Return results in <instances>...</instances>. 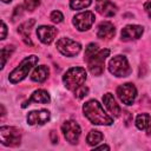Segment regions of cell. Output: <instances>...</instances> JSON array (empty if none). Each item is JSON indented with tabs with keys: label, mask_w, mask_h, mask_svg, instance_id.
Listing matches in <instances>:
<instances>
[{
	"label": "cell",
	"mask_w": 151,
	"mask_h": 151,
	"mask_svg": "<svg viewBox=\"0 0 151 151\" xmlns=\"http://www.w3.org/2000/svg\"><path fill=\"white\" fill-rule=\"evenodd\" d=\"M83 111L85 117L94 125H111L113 123L112 118L105 113L101 105L94 99L86 101L83 106Z\"/></svg>",
	"instance_id": "cell-1"
},
{
	"label": "cell",
	"mask_w": 151,
	"mask_h": 151,
	"mask_svg": "<svg viewBox=\"0 0 151 151\" xmlns=\"http://www.w3.org/2000/svg\"><path fill=\"white\" fill-rule=\"evenodd\" d=\"M63 80L65 86L74 92L79 87L84 86L86 80V71L83 67H71L63 77Z\"/></svg>",
	"instance_id": "cell-2"
},
{
	"label": "cell",
	"mask_w": 151,
	"mask_h": 151,
	"mask_svg": "<svg viewBox=\"0 0 151 151\" xmlns=\"http://www.w3.org/2000/svg\"><path fill=\"white\" fill-rule=\"evenodd\" d=\"M38 63V57L37 55H29L26 57L18 67H15L8 76V79L12 84H17L19 81H21L27 74L28 72L33 68V66H35V64Z\"/></svg>",
	"instance_id": "cell-3"
},
{
	"label": "cell",
	"mask_w": 151,
	"mask_h": 151,
	"mask_svg": "<svg viewBox=\"0 0 151 151\" xmlns=\"http://www.w3.org/2000/svg\"><path fill=\"white\" fill-rule=\"evenodd\" d=\"M109 54H110V51L107 48H105V50H99L93 55L85 59L87 61L88 70L93 76H100L104 72L105 59H106V57H109Z\"/></svg>",
	"instance_id": "cell-4"
},
{
	"label": "cell",
	"mask_w": 151,
	"mask_h": 151,
	"mask_svg": "<svg viewBox=\"0 0 151 151\" xmlns=\"http://www.w3.org/2000/svg\"><path fill=\"white\" fill-rule=\"evenodd\" d=\"M110 72L116 77H127L131 73V67L124 55H116L109 63Z\"/></svg>",
	"instance_id": "cell-5"
},
{
	"label": "cell",
	"mask_w": 151,
	"mask_h": 151,
	"mask_svg": "<svg viewBox=\"0 0 151 151\" xmlns=\"http://www.w3.org/2000/svg\"><path fill=\"white\" fill-rule=\"evenodd\" d=\"M0 139L4 145L17 146L20 144L21 134L18 129L13 126H1L0 129Z\"/></svg>",
	"instance_id": "cell-6"
},
{
	"label": "cell",
	"mask_w": 151,
	"mask_h": 151,
	"mask_svg": "<svg viewBox=\"0 0 151 151\" xmlns=\"http://www.w3.org/2000/svg\"><path fill=\"white\" fill-rule=\"evenodd\" d=\"M57 48L61 54L66 57H74L80 52L81 46L79 42L70 38H60L57 41Z\"/></svg>",
	"instance_id": "cell-7"
},
{
	"label": "cell",
	"mask_w": 151,
	"mask_h": 151,
	"mask_svg": "<svg viewBox=\"0 0 151 151\" xmlns=\"http://www.w3.org/2000/svg\"><path fill=\"white\" fill-rule=\"evenodd\" d=\"M61 130H63V133H64V137L66 138L67 142H70L71 144H76L78 143V139L80 137V126L78 125L77 122L74 120H67L61 126Z\"/></svg>",
	"instance_id": "cell-8"
},
{
	"label": "cell",
	"mask_w": 151,
	"mask_h": 151,
	"mask_svg": "<svg viewBox=\"0 0 151 151\" xmlns=\"http://www.w3.org/2000/svg\"><path fill=\"white\" fill-rule=\"evenodd\" d=\"M117 94L119 97V99L126 104V105H132L136 97H137V88L134 87L133 84L131 83H126L123 84L120 86H118L117 88Z\"/></svg>",
	"instance_id": "cell-9"
},
{
	"label": "cell",
	"mask_w": 151,
	"mask_h": 151,
	"mask_svg": "<svg viewBox=\"0 0 151 151\" xmlns=\"http://www.w3.org/2000/svg\"><path fill=\"white\" fill-rule=\"evenodd\" d=\"M94 19L96 18L92 12H90V11L81 12V13H78L77 15H74L73 25L76 26V28L78 31H86L93 25Z\"/></svg>",
	"instance_id": "cell-10"
},
{
	"label": "cell",
	"mask_w": 151,
	"mask_h": 151,
	"mask_svg": "<svg viewBox=\"0 0 151 151\" xmlns=\"http://www.w3.org/2000/svg\"><path fill=\"white\" fill-rule=\"evenodd\" d=\"M37 35L41 42L48 45L54 40L57 35V28H54L53 26H47V25L40 26L37 29Z\"/></svg>",
	"instance_id": "cell-11"
},
{
	"label": "cell",
	"mask_w": 151,
	"mask_h": 151,
	"mask_svg": "<svg viewBox=\"0 0 151 151\" xmlns=\"http://www.w3.org/2000/svg\"><path fill=\"white\" fill-rule=\"evenodd\" d=\"M50 112L47 110H39V111H32L27 116V123L29 125H42L50 120Z\"/></svg>",
	"instance_id": "cell-12"
},
{
	"label": "cell",
	"mask_w": 151,
	"mask_h": 151,
	"mask_svg": "<svg viewBox=\"0 0 151 151\" xmlns=\"http://www.w3.org/2000/svg\"><path fill=\"white\" fill-rule=\"evenodd\" d=\"M96 8L104 17H113L117 13V6L111 0H96Z\"/></svg>",
	"instance_id": "cell-13"
},
{
	"label": "cell",
	"mask_w": 151,
	"mask_h": 151,
	"mask_svg": "<svg viewBox=\"0 0 151 151\" xmlns=\"http://www.w3.org/2000/svg\"><path fill=\"white\" fill-rule=\"evenodd\" d=\"M143 34V27L139 25H127L122 29V40H136Z\"/></svg>",
	"instance_id": "cell-14"
},
{
	"label": "cell",
	"mask_w": 151,
	"mask_h": 151,
	"mask_svg": "<svg viewBox=\"0 0 151 151\" xmlns=\"http://www.w3.org/2000/svg\"><path fill=\"white\" fill-rule=\"evenodd\" d=\"M114 26L109 21H103L97 28V37L100 39H111L114 35Z\"/></svg>",
	"instance_id": "cell-15"
},
{
	"label": "cell",
	"mask_w": 151,
	"mask_h": 151,
	"mask_svg": "<svg viewBox=\"0 0 151 151\" xmlns=\"http://www.w3.org/2000/svg\"><path fill=\"white\" fill-rule=\"evenodd\" d=\"M50 100H51V98H50V94H48L47 91H45V90H37V91L33 92V94L31 96V98L22 104V107H26L32 101L40 103V104H47V103H50Z\"/></svg>",
	"instance_id": "cell-16"
},
{
	"label": "cell",
	"mask_w": 151,
	"mask_h": 151,
	"mask_svg": "<svg viewBox=\"0 0 151 151\" xmlns=\"http://www.w3.org/2000/svg\"><path fill=\"white\" fill-rule=\"evenodd\" d=\"M35 24V20L34 19H29L27 21H25L24 24H21L18 28V32L19 34L22 37L24 41L28 45H32V41H31V29L33 27V25Z\"/></svg>",
	"instance_id": "cell-17"
},
{
	"label": "cell",
	"mask_w": 151,
	"mask_h": 151,
	"mask_svg": "<svg viewBox=\"0 0 151 151\" xmlns=\"http://www.w3.org/2000/svg\"><path fill=\"white\" fill-rule=\"evenodd\" d=\"M103 101H104L105 107L110 111V113H112L116 117H118L120 114V107L116 103V100H114V98L111 93H105L104 97H103Z\"/></svg>",
	"instance_id": "cell-18"
},
{
	"label": "cell",
	"mask_w": 151,
	"mask_h": 151,
	"mask_svg": "<svg viewBox=\"0 0 151 151\" xmlns=\"http://www.w3.org/2000/svg\"><path fill=\"white\" fill-rule=\"evenodd\" d=\"M48 73H50V68L46 66V65H40V66H37L31 76V79L33 81H37V83H42L47 79L48 77Z\"/></svg>",
	"instance_id": "cell-19"
},
{
	"label": "cell",
	"mask_w": 151,
	"mask_h": 151,
	"mask_svg": "<svg viewBox=\"0 0 151 151\" xmlns=\"http://www.w3.org/2000/svg\"><path fill=\"white\" fill-rule=\"evenodd\" d=\"M104 136L100 131H97V130H91L86 137V142L88 145H92V146H96L98 143H100L103 140Z\"/></svg>",
	"instance_id": "cell-20"
},
{
	"label": "cell",
	"mask_w": 151,
	"mask_h": 151,
	"mask_svg": "<svg viewBox=\"0 0 151 151\" xmlns=\"http://www.w3.org/2000/svg\"><path fill=\"white\" fill-rule=\"evenodd\" d=\"M149 122H150V116L147 113H140L136 118V126L139 130H146Z\"/></svg>",
	"instance_id": "cell-21"
},
{
	"label": "cell",
	"mask_w": 151,
	"mask_h": 151,
	"mask_svg": "<svg viewBox=\"0 0 151 151\" xmlns=\"http://www.w3.org/2000/svg\"><path fill=\"white\" fill-rule=\"evenodd\" d=\"M92 0H70V7L72 9H83L91 5Z\"/></svg>",
	"instance_id": "cell-22"
},
{
	"label": "cell",
	"mask_w": 151,
	"mask_h": 151,
	"mask_svg": "<svg viewBox=\"0 0 151 151\" xmlns=\"http://www.w3.org/2000/svg\"><path fill=\"white\" fill-rule=\"evenodd\" d=\"M13 51H14L13 46H5V47H2V50H1V68H4L7 58L12 54Z\"/></svg>",
	"instance_id": "cell-23"
},
{
	"label": "cell",
	"mask_w": 151,
	"mask_h": 151,
	"mask_svg": "<svg viewBox=\"0 0 151 151\" xmlns=\"http://www.w3.org/2000/svg\"><path fill=\"white\" fill-rule=\"evenodd\" d=\"M98 51H99L98 45L94 44V42H91V44L86 47V50H85V59L90 58L91 55H93V54H94L96 52H98Z\"/></svg>",
	"instance_id": "cell-24"
},
{
	"label": "cell",
	"mask_w": 151,
	"mask_h": 151,
	"mask_svg": "<svg viewBox=\"0 0 151 151\" xmlns=\"http://www.w3.org/2000/svg\"><path fill=\"white\" fill-rule=\"evenodd\" d=\"M25 8L27 11H34L39 5H40V1L39 0H25Z\"/></svg>",
	"instance_id": "cell-25"
},
{
	"label": "cell",
	"mask_w": 151,
	"mask_h": 151,
	"mask_svg": "<svg viewBox=\"0 0 151 151\" xmlns=\"http://www.w3.org/2000/svg\"><path fill=\"white\" fill-rule=\"evenodd\" d=\"M63 19H64V15L61 14V12H59V11H53V12L51 13V20H52L53 22L59 24V22L63 21Z\"/></svg>",
	"instance_id": "cell-26"
},
{
	"label": "cell",
	"mask_w": 151,
	"mask_h": 151,
	"mask_svg": "<svg viewBox=\"0 0 151 151\" xmlns=\"http://www.w3.org/2000/svg\"><path fill=\"white\" fill-rule=\"evenodd\" d=\"M87 92H88V88L87 87H85V86H81V87H79L78 90H76L74 91V96L77 97V98H83V97H85L86 94H87Z\"/></svg>",
	"instance_id": "cell-27"
},
{
	"label": "cell",
	"mask_w": 151,
	"mask_h": 151,
	"mask_svg": "<svg viewBox=\"0 0 151 151\" xmlns=\"http://www.w3.org/2000/svg\"><path fill=\"white\" fill-rule=\"evenodd\" d=\"M144 9H145V12L147 13V15L151 18V0H147V1L145 2V5H144Z\"/></svg>",
	"instance_id": "cell-28"
},
{
	"label": "cell",
	"mask_w": 151,
	"mask_h": 151,
	"mask_svg": "<svg viewBox=\"0 0 151 151\" xmlns=\"http://www.w3.org/2000/svg\"><path fill=\"white\" fill-rule=\"evenodd\" d=\"M6 32H7L6 24L4 21H1V39H5L6 38Z\"/></svg>",
	"instance_id": "cell-29"
},
{
	"label": "cell",
	"mask_w": 151,
	"mask_h": 151,
	"mask_svg": "<svg viewBox=\"0 0 151 151\" xmlns=\"http://www.w3.org/2000/svg\"><path fill=\"white\" fill-rule=\"evenodd\" d=\"M146 130H147V134L151 136V118H150V122H149V125H147Z\"/></svg>",
	"instance_id": "cell-30"
},
{
	"label": "cell",
	"mask_w": 151,
	"mask_h": 151,
	"mask_svg": "<svg viewBox=\"0 0 151 151\" xmlns=\"http://www.w3.org/2000/svg\"><path fill=\"white\" fill-rule=\"evenodd\" d=\"M57 140H58V136L54 137V131H52V143H57Z\"/></svg>",
	"instance_id": "cell-31"
},
{
	"label": "cell",
	"mask_w": 151,
	"mask_h": 151,
	"mask_svg": "<svg viewBox=\"0 0 151 151\" xmlns=\"http://www.w3.org/2000/svg\"><path fill=\"white\" fill-rule=\"evenodd\" d=\"M4 2H9V1H12V0H2Z\"/></svg>",
	"instance_id": "cell-32"
}]
</instances>
